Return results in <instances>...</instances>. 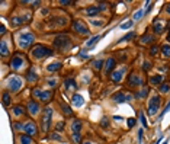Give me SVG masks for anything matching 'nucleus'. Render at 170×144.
Here are the masks:
<instances>
[{
	"label": "nucleus",
	"mask_w": 170,
	"mask_h": 144,
	"mask_svg": "<svg viewBox=\"0 0 170 144\" xmlns=\"http://www.w3.org/2000/svg\"><path fill=\"white\" fill-rule=\"evenodd\" d=\"M138 140H140V143H141V140H142V130L138 131Z\"/></svg>",
	"instance_id": "obj_44"
},
{
	"label": "nucleus",
	"mask_w": 170,
	"mask_h": 144,
	"mask_svg": "<svg viewBox=\"0 0 170 144\" xmlns=\"http://www.w3.org/2000/svg\"><path fill=\"white\" fill-rule=\"evenodd\" d=\"M31 54H32L34 58H44V57H49V55L52 54V51H51L49 48L44 47V45H35V47L32 48Z\"/></svg>",
	"instance_id": "obj_3"
},
{
	"label": "nucleus",
	"mask_w": 170,
	"mask_h": 144,
	"mask_svg": "<svg viewBox=\"0 0 170 144\" xmlns=\"http://www.w3.org/2000/svg\"><path fill=\"white\" fill-rule=\"evenodd\" d=\"M28 21H29V18H20V16H13L12 18V23L13 25H22V23H25Z\"/></svg>",
	"instance_id": "obj_19"
},
{
	"label": "nucleus",
	"mask_w": 170,
	"mask_h": 144,
	"mask_svg": "<svg viewBox=\"0 0 170 144\" xmlns=\"http://www.w3.org/2000/svg\"><path fill=\"white\" fill-rule=\"evenodd\" d=\"M7 86H9V89H10L12 92H19V90L23 87V83H22V79H20L19 76L12 74V76H9V79H7Z\"/></svg>",
	"instance_id": "obj_2"
},
{
	"label": "nucleus",
	"mask_w": 170,
	"mask_h": 144,
	"mask_svg": "<svg viewBox=\"0 0 170 144\" xmlns=\"http://www.w3.org/2000/svg\"><path fill=\"white\" fill-rule=\"evenodd\" d=\"M159 106H160V98L159 96H153L150 99V104H148V115L150 116L156 115L157 111H159Z\"/></svg>",
	"instance_id": "obj_7"
},
{
	"label": "nucleus",
	"mask_w": 170,
	"mask_h": 144,
	"mask_svg": "<svg viewBox=\"0 0 170 144\" xmlns=\"http://www.w3.org/2000/svg\"><path fill=\"white\" fill-rule=\"evenodd\" d=\"M73 138H74V141L76 143H80L82 141V137H80V134L77 133V134H73Z\"/></svg>",
	"instance_id": "obj_37"
},
{
	"label": "nucleus",
	"mask_w": 170,
	"mask_h": 144,
	"mask_svg": "<svg viewBox=\"0 0 170 144\" xmlns=\"http://www.w3.org/2000/svg\"><path fill=\"white\" fill-rule=\"evenodd\" d=\"M99 12H100V9H99V7H96V6H90V7H87V9H86V13H87L89 16H96Z\"/></svg>",
	"instance_id": "obj_21"
},
{
	"label": "nucleus",
	"mask_w": 170,
	"mask_h": 144,
	"mask_svg": "<svg viewBox=\"0 0 170 144\" xmlns=\"http://www.w3.org/2000/svg\"><path fill=\"white\" fill-rule=\"evenodd\" d=\"M51 98H52V92L51 90H45V92H40V95H38V99L40 101H42V102H49L51 101Z\"/></svg>",
	"instance_id": "obj_13"
},
{
	"label": "nucleus",
	"mask_w": 170,
	"mask_h": 144,
	"mask_svg": "<svg viewBox=\"0 0 170 144\" xmlns=\"http://www.w3.org/2000/svg\"><path fill=\"white\" fill-rule=\"evenodd\" d=\"M157 51H159V48H157V47H151V54H153V55H156V54H157Z\"/></svg>",
	"instance_id": "obj_43"
},
{
	"label": "nucleus",
	"mask_w": 170,
	"mask_h": 144,
	"mask_svg": "<svg viewBox=\"0 0 170 144\" xmlns=\"http://www.w3.org/2000/svg\"><path fill=\"white\" fill-rule=\"evenodd\" d=\"M100 38H102V35H97V36H95V38H92V39H90V41H89V42H87L86 45H87V47H95V45L97 44V41H99Z\"/></svg>",
	"instance_id": "obj_29"
},
{
	"label": "nucleus",
	"mask_w": 170,
	"mask_h": 144,
	"mask_svg": "<svg viewBox=\"0 0 170 144\" xmlns=\"http://www.w3.org/2000/svg\"><path fill=\"white\" fill-rule=\"evenodd\" d=\"M34 41H35L34 34H31V32H23V34H20V35H19V41H18V44H19V47H22V48H28V47H29Z\"/></svg>",
	"instance_id": "obj_4"
},
{
	"label": "nucleus",
	"mask_w": 170,
	"mask_h": 144,
	"mask_svg": "<svg viewBox=\"0 0 170 144\" xmlns=\"http://www.w3.org/2000/svg\"><path fill=\"white\" fill-rule=\"evenodd\" d=\"M154 32H157V34H160V32H163V29H164V25L160 22V21H156L154 22Z\"/></svg>",
	"instance_id": "obj_24"
},
{
	"label": "nucleus",
	"mask_w": 170,
	"mask_h": 144,
	"mask_svg": "<svg viewBox=\"0 0 170 144\" xmlns=\"http://www.w3.org/2000/svg\"><path fill=\"white\" fill-rule=\"evenodd\" d=\"M37 79H38V76H37V72L34 70V67H31L29 70H28V73H26V80L28 82H37Z\"/></svg>",
	"instance_id": "obj_16"
},
{
	"label": "nucleus",
	"mask_w": 170,
	"mask_h": 144,
	"mask_svg": "<svg viewBox=\"0 0 170 144\" xmlns=\"http://www.w3.org/2000/svg\"><path fill=\"white\" fill-rule=\"evenodd\" d=\"M102 125H103V127H108V119H103V121H102Z\"/></svg>",
	"instance_id": "obj_46"
},
{
	"label": "nucleus",
	"mask_w": 170,
	"mask_h": 144,
	"mask_svg": "<svg viewBox=\"0 0 170 144\" xmlns=\"http://www.w3.org/2000/svg\"><path fill=\"white\" fill-rule=\"evenodd\" d=\"M73 29H74L77 34H80V35H87V34H89V28L86 26V23L83 21H76V22L73 23Z\"/></svg>",
	"instance_id": "obj_8"
},
{
	"label": "nucleus",
	"mask_w": 170,
	"mask_h": 144,
	"mask_svg": "<svg viewBox=\"0 0 170 144\" xmlns=\"http://www.w3.org/2000/svg\"><path fill=\"white\" fill-rule=\"evenodd\" d=\"M131 25H132V21H127V22H124V23L121 25V29H127V28H131Z\"/></svg>",
	"instance_id": "obj_35"
},
{
	"label": "nucleus",
	"mask_w": 170,
	"mask_h": 144,
	"mask_svg": "<svg viewBox=\"0 0 170 144\" xmlns=\"http://www.w3.org/2000/svg\"><path fill=\"white\" fill-rule=\"evenodd\" d=\"M144 70H148V69H151V63H148V61H145L144 63V67H142Z\"/></svg>",
	"instance_id": "obj_41"
},
{
	"label": "nucleus",
	"mask_w": 170,
	"mask_h": 144,
	"mask_svg": "<svg viewBox=\"0 0 170 144\" xmlns=\"http://www.w3.org/2000/svg\"><path fill=\"white\" fill-rule=\"evenodd\" d=\"M19 141H20V144H34L31 135H28V134H20L19 135Z\"/></svg>",
	"instance_id": "obj_18"
},
{
	"label": "nucleus",
	"mask_w": 170,
	"mask_h": 144,
	"mask_svg": "<svg viewBox=\"0 0 170 144\" xmlns=\"http://www.w3.org/2000/svg\"><path fill=\"white\" fill-rule=\"evenodd\" d=\"M10 101H12V99H10V95H9L7 92H4V93H3V101H1V102H3V106H9V105H10Z\"/></svg>",
	"instance_id": "obj_28"
},
{
	"label": "nucleus",
	"mask_w": 170,
	"mask_h": 144,
	"mask_svg": "<svg viewBox=\"0 0 170 144\" xmlns=\"http://www.w3.org/2000/svg\"><path fill=\"white\" fill-rule=\"evenodd\" d=\"M80 128H82V122L79 119H76L73 124H71V130H73V134H77L80 133Z\"/></svg>",
	"instance_id": "obj_22"
},
{
	"label": "nucleus",
	"mask_w": 170,
	"mask_h": 144,
	"mask_svg": "<svg viewBox=\"0 0 170 144\" xmlns=\"http://www.w3.org/2000/svg\"><path fill=\"white\" fill-rule=\"evenodd\" d=\"M70 45H71V38L67 34L57 35V38L54 39V47L57 50H67V48H70Z\"/></svg>",
	"instance_id": "obj_1"
},
{
	"label": "nucleus",
	"mask_w": 170,
	"mask_h": 144,
	"mask_svg": "<svg viewBox=\"0 0 170 144\" xmlns=\"http://www.w3.org/2000/svg\"><path fill=\"white\" fill-rule=\"evenodd\" d=\"M23 113H25V108H23V106L18 105V106L13 108V115H15V116H20V115H23Z\"/></svg>",
	"instance_id": "obj_25"
},
{
	"label": "nucleus",
	"mask_w": 170,
	"mask_h": 144,
	"mask_svg": "<svg viewBox=\"0 0 170 144\" xmlns=\"http://www.w3.org/2000/svg\"><path fill=\"white\" fill-rule=\"evenodd\" d=\"M167 39H169V41H170V32H169V35H167Z\"/></svg>",
	"instance_id": "obj_48"
},
{
	"label": "nucleus",
	"mask_w": 170,
	"mask_h": 144,
	"mask_svg": "<svg viewBox=\"0 0 170 144\" xmlns=\"http://www.w3.org/2000/svg\"><path fill=\"white\" fill-rule=\"evenodd\" d=\"M83 144H92V143H83Z\"/></svg>",
	"instance_id": "obj_49"
},
{
	"label": "nucleus",
	"mask_w": 170,
	"mask_h": 144,
	"mask_svg": "<svg viewBox=\"0 0 170 144\" xmlns=\"http://www.w3.org/2000/svg\"><path fill=\"white\" fill-rule=\"evenodd\" d=\"M135 36H137V35H135V32H131V34H127V35L121 39V41H129V39H134Z\"/></svg>",
	"instance_id": "obj_33"
},
{
	"label": "nucleus",
	"mask_w": 170,
	"mask_h": 144,
	"mask_svg": "<svg viewBox=\"0 0 170 144\" xmlns=\"http://www.w3.org/2000/svg\"><path fill=\"white\" fill-rule=\"evenodd\" d=\"M163 80H164V76L157 74V76H154V77H150V84H162Z\"/></svg>",
	"instance_id": "obj_20"
},
{
	"label": "nucleus",
	"mask_w": 170,
	"mask_h": 144,
	"mask_svg": "<svg viewBox=\"0 0 170 144\" xmlns=\"http://www.w3.org/2000/svg\"><path fill=\"white\" fill-rule=\"evenodd\" d=\"M141 124H142L144 127H147V125H148V124H147V121H145V116H144L142 113H141Z\"/></svg>",
	"instance_id": "obj_42"
},
{
	"label": "nucleus",
	"mask_w": 170,
	"mask_h": 144,
	"mask_svg": "<svg viewBox=\"0 0 170 144\" xmlns=\"http://www.w3.org/2000/svg\"><path fill=\"white\" fill-rule=\"evenodd\" d=\"M71 102H73V105H74V106H77V108H80V106H83V105H85V99H83L80 95H74V96H73V99H71Z\"/></svg>",
	"instance_id": "obj_15"
},
{
	"label": "nucleus",
	"mask_w": 170,
	"mask_h": 144,
	"mask_svg": "<svg viewBox=\"0 0 170 144\" xmlns=\"http://www.w3.org/2000/svg\"><path fill=\"white\" fill-rule=\"evenodd\" d=\"M0 52H1V55H3V57L9 54V50H7L6 41H1V42H0Z\"/></svg>",
	"instance_id": "obj_26"
},
{
	"label": "nucleus",
	"mask_w": 170,
	"mask_h": 144,
	"mask_svg": "<svg viewBox=\"0 0 170 144\" xmlns=\"http://www.w3.org/2000/svg\"><path fill=\"white\" fill-rule=\"evenodd\" d=\"M128 84L132 86V87L140 86V84H142V79H141L140 76H137V74H131V76L128 77Z\"/></svg>",
	"instance_id": "obj_11"
},
{
	"label": "nucleus",
	"mask_w": 170,
	"mask_h": 144,
	"mask_svg": "<svg viewBox=\"0 0 170 144\" xmlns=\"http://www.w3.org/2000/svg\"><path fill=\"white\" fill-rule=\"evenodd\" d=\"M25 55L23 54H15L13 57H12V60H10V67L13 69V70H19V69H22V66L25 64Z\"/></svg>",
	"instance_id": "obj_5"
},
{
	"label": "nucleus",
	"mask_w": 170,
	"mask_h": 144,
	"mask_svg": "<svg viewBox=\"0 0 170 144\" xmlns=\"http://www.w3.org/2000/svg\"><path fill=\"white\" fill-rule=\"evenodd\" d=\"M13 127H15V130H25V125H22L20 122H15Z\"/></svg>",
	"instance_id": "obj_36"
},
{
	"label": "nucleus",
	"mask_w": 170,
	"mask_h": 144,
	"mask_svg": "<svg viewBox=\"0 0 170 144\" xmlns=\"http://www.w3.org/2000/svg\"><path fill=\"white\" fill-rule=\"evenodd\" d=\"M125 70H127V67H122V69H119V70H115V72L111 74V80H112V82H115V83L121 82V79H122V76H124Z\"/></svg>",
	"instance_id": "obj_10"
},
{
	"label": "nucleus",
	"mask_w": 170,
	"mask_h": 144,
	"mask_svg": "<svg viewBox=\"0 0 170 144\" xmlns=\"http://www.w3.org/2000/svg\"><path fill=\"white\" fill-rule=\"evenodd\" d=\"M129 98H131V96H129V95H125L124 92H118V93H115V95L112 96V99H114L115 102H119V104H121V102H125V101H131Z\"/></svg>",
	"instance_id": "obj_12"
},
{
	"label": "nucleus",
	"mask_w": 170,
	"mask_h": 144,
	"mask_svg": "<svg viewBox=\"0 0 170 144\" xmlns=\"http://www.w3.org/2000/svg\"><path fill=\"white\" fill-rule=\"evenodd\" d=\"M162 51H163V54H164L166 57H170V45H167V44L163 45V47H162Z\"/></svg>",
	"instance_id": "obj_31"
},
{
	"label": "nucleus",
	"mask_w": 170,
	"mask_h": 144,
	"mask_svg": "<svg viewBox=\"0 0 170 144\" xmlns=\"http://www.w3.org/2000/svg\"><path fill=\"white\" fill-rule=\"evenodd\" d=\"M102 64H103L102 60H96V61H93V67H95L96 70H99V69L102 67Z\"/></svg>",
	"instance_id": "obj_34"
},
{
	"label": "nucleus",
	"mask_w": 170,
	"mask_h": 144,
	"mask_svg": "<svg viewBox=\"0 0 170 144\" xmlns=\"http://www.w3.org/2000/svg\"><path fill=\"white\" fill-rule=\"evenodd\" d=\"M147 95V89H144L142 92H140V93H137V98H142V96H145Z\"/></svg>",
	"instance_id": "obj_40"
},
{
	"label": "nucleus",
	"mask_w": 170,
	"mask_h": 144,
	"mask_svg": "<svg viewBox=\"0 0 170 144\" xmlns=\"http://www.w3.org/2000/svg\"><path fill=\"white\" fill-rule=\"evenodd\" d=\"M153 41H154V36H153V35L145 34L144 36H141V42H142V44H151Z\"/></svg>",
	"instance_id": "obj_27"
},
{
	"label": "nucleus",
	"mask_w": 170,
	"mask_h": 144,
	"mask_svg": "<svg viewBox=\"0 0 170 144\" xmlns=\"http://www.w3.org/2000/svg\"><path fill=\"white\" fill-rule=\"evenodd\" d=\"M61 69V63L58 61V63H51L49 66H47V70L48 72H57V70H60Z\"/></svg>",
	"instance_id": "obj_23"
},
{
	"label": "nucleus",
	"mask_w": 170,
	"mask_h": 144,
	"mask_svg": "<svg viewBox=\"0 0 170 144\" xmlns=\"http://www.w3.org/2000/svg\"><path fill=\"white\" fill-rule=\"evenodd\" d=\"M134 125H135V119H134V118H129V119H128V127L131 128V127H134Z\"/></svg>",
	"instance_id": "obj_39"
},
{
	"label": "nucleus",
	"mask_w": 170,
	"mask_h": 144,
	"mask_svg": "<svg viewBox=\"0 0 170 144\" xmlns=\"http://www.w3.org/2000/svg\"><path fill=\"white\" fill-rule=\"evenodd\" d=\"M51 115H52V109H51V108H45V112H44L42 119H41L44 133H48V130H49V125H51Z\"/></svg>",
	"instance_id": "obj_6"
},
{
	"label": "nucleus",
	"mask_w": 170,
	"mask_h": 144,
	"mask_svg": "<svg viewBox=\"0 0 170 144\" xmlns=\"http://www.w3.org/2000/svg\"><path fill=\"white\" fill-rule=\"evenodd\" d=\"M63 111H64V113H66V115H71V113H73V112H71V109L67 108V106H64V105H63Z\"/></svg>",
	"instance_id": "obj_38"
},
{
	"label": "nucleus",
	"mask_w": 170,
	"mask_h": 144,
	"mask_svg": "<svg viewBox=\"0 0 170 144\" xmlns=\"http://www.w3.org/2000/svg\"><path fill=\"white\" fill-rule=\"evenodd\" d=\"M159 90H160L162 93H167V92L170 90V84H169V83H163V84H160Z\"/></svg>",
	"instance_id": "obj_30"
},
{
	"label": "nucleus",
	"mask_w": 170,
	"mask_h": 144,
	"mask_svg": "<svg viewBox=\"0 0 170 144\" xmlns=\"http://www.w3.org/2000/svg\"><path fill=\"white\" fill-rule=\"evenodd\" d=\"M4 32H6V28H4V25H1V28H0V34L3 35Z\"/></svg>",
	"instance_id": "obj_45"
},
{
	"label": "nucleus",
	"mask_w": 170,
	"mask_h": 144,
	"mask_svg": "<svg viewBox=\"0 0 170 144\" xmlns=\"http://www.w3.org/2000/svg\"><path fill=\"white\" fill-rule=\"evenodd\" d=\"M166 10H167V13L170 15V4H167V6H166Z\"/></svg>",
	"instance_id": "obj_47"
},
{
	"label": "nucleus",
	"mask_w": 170,
	"mask_h": 144,
	"mask_svg": "<svg viewBox=\"0 0 170 144\" xmlns=\"http://www.w3.org/2000/svg\"><path fill=\"white\" fill-rule=\"evenodd\" d=\"M28 111H29L31 115H37V113L40 112V105H38L35 101H31V102L28 104Z\"/></svg>",
	"instance_id": "obj_14"
},
{
	"label": "nucleus",
	"mask_w": 170,
	"mask_h": 144,
	"mask_svg": "<svg viewBox=\"0 0 170 144\" xmlns=\"http://www.w3.org/2000/svg\"><path fill=\"white\" fill-rule=\"evenodd\" d=\"M28 135H37L38 134V127H37V124L35 122H32V121H28L26 124H25V130H23Z\"/></svg>",
	"instance_id": "obj_9"
},
{
	"label": "nucleus",
	"mask_w": 170,
	"mask_h": 144,
	"mask_svg": "<svg viewBox=\"0 0 170 144\" xmlns=\"http://www.w3.org/2000/svg\"><path fill=\"white\" fill-rule=\"evenodd\" d=\"M144 15V10L142 9H140V10H137L135 13H134V19L135 21H138V19H141V16Z\"/></svg>",
	"instance_id": "obj_32"
},
{
	"label": "nucleus",
	"mask_w": 170,
	"mask_h": 144,
	"mask_svg": "<svg viewBox=\"0 0 170 144\" xmlns=\"http://www.w3.org/2000/svg\"><path fill=\"white\" fill-rule=\"evenodd\" d=\"M115 67V58H112V57H109L108 60H106V66H105V73H111V70Z\"/></svg>",
	"instance_id": "obj_17"
}]
</instances>
